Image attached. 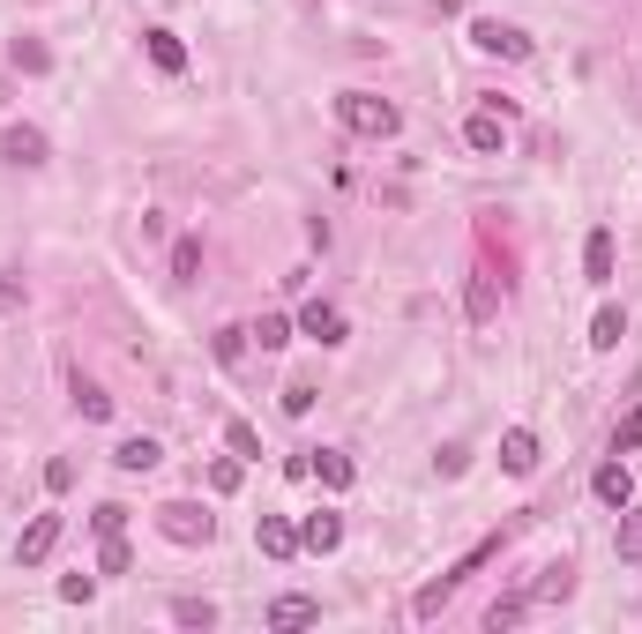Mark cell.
<instances>
[{"instance_id":"2","label":"cell","mask_w":642,"mask_h":634,"mask_svg":"<svg viewBox=\"0 0 642 634\" xmlns=\"http://www.w3.org/2000/svg\"><path fill=\"white\" fill-rule=\"evenodd\" d=\"M493 552H501V538H486V545H471L464 560H456V567H448V575H441V583H427V590L411 597V620H433V612H441V604L456 597V583H464V575H478V567H486Z\"/></svg>"},{"instance_id":"24","label":"cell","mask_w":642,"mask_h":634,"mask_svg":"<svg viewBox=\"0 0 642 634\" xmlns=\"http://www.w3.org/2000/svg\"><path fill=\"white\" fill-rule=\"evenodd\" d=\"M464 306H471V321H493V306H501V292H493V277H471V292H464Z\"/></svg>"},{"instance_id":"11","label":"cell","mask_w":642,"mask_h":634,"mask_svg":"<svg viewBox=\"0 0 642 634\" xmlns=\"http://www.w3.org/2000/svg\"><path fill=\"white\" fill-rule=\"evenodd\" d=\"M464 142H471L478 157H493V150H501V142H509V120H501V113H493V105H486V113H471V127H464Z\"/></svg>"},{"instance_id":"23","label":"cell","mask_w":642,"mask_h":634,"mask_svg":"<svg viewBox=\"0 0 642 634\" xmlns=\"http://www.w3.org/2000/svg\"><path fill=\"white\" fill-rule=\"evenodd\" d=\"M620 337H628V314H620V306H605L598 321H591V343H598V351H612Z\"/></svg>"},{"instance_id":"37","label":"cell","mask_w":642,"mask_h":634,"mask_svg":"<svg viewBox=\"0 0 642 634\" xmlns=\"http://www.w3.org/2000/svg\"><path fill=\"white\" fill-rule=\"evenodd\" d=\"M15 68H31V75H45V45H23V38H15Z\"/></svg>"},{"instance_id":"22","label":"cell","mask_w":642,"mask_h":634,"mask_svg":"<svg viewBox=\"0 0 642 634\" xmlns=\"http://www.w3.org/2000/svg\"><path fill=\"white\" fill-rule=\"evenodd\" d=\"M247 337H255L261 351H284V343H292V321H284V314H261V321L247 329Z\"/></svg>"},{"instance_id":"33","label":"cell","mask_w":642,"mask_h":634,"mask_svg":"<svg viewBox=\"0 0 642 634\" xmlns=\"http://www.w3.org/2000/svg\"><path fill=\"white\" fill-rule=\"evenodd\" d=\"M240 351H247V329H224V337H217V359H224V366H240Z\"/></svg>"},{"instance_id":"12","label":"cell","mask_w":642,"mask_h":634,"mask_svg":"<svg viewBox=\"0 0 642 634\" xmlns=\"http://www.w3.org/2000/svg\"><path fill=\"white\" fill-rule=\"evenodd\" d=\"M591 493H598L605 507H628V501H635V478H628V463L612 456V463H605L598 478H591Z\"/></svg>"},{"instance_id":"27","label":"cell","mask_w":642,"mask_h":634,"mask_svg":"<svg viewBox=\"0 0 642 634\" xmlns=\"http://www.w3.org/2000/svg\"><path fill=\"white\" fill-rule=\"evenodd\" d=\"M240 478H247L240 456H217V463H210V493H240Z\"/></svg>"},{"instance_id":"15","label":"cell","mask_w":642,"mask_h":634,"mask_svg":"<svg viewBox=\"0 0 642 634\" xmlns=\"http://www.w3.org/2000/svg\"><path fill=\"white\" fill-rule=\"evenodd\" d=\"M583 277L591 284H612V232H591L583 239Z\"/></svg>"},{"instance_id":"21","label":"cell","mask_w":642,"mask_h":634,"mask_svg":"<svg viewBox=\"0 0 642 634\" xmlns=\"http://www.w3.org/2000/svg\"><path fill=\"white\" fill-rule=\"evenodd\" d=\"M172 277H179V284L202 277V239H172Z\"/></svg>"},{"instance_id":"9","label":"cell","mask_w":642,"mask_h":634,"mask_svg":"<svg viewBox=\"0 0 642 634\" xmlns=\"http://www.w3.org/2000/svg\"><path fill=\"white\" fill-rule=\"evenodd\" d=\"M0 157H8V165H45V134L15 120L8 134H0Z\"/></svg>"},{"instance_id":"5","label":"cell","mask_w":642,"mask_h":634,"mask_svg":"<svg viewBox=\"0 0 642 634\" xmlns=\"http://www.w3.org/2000/svg\"><path fill=\"white\" fill-rule=\"evenodd\" d=\"M300 337H314L322 351H337V343H343V314H337V306H322V298H306V306H300Z\"/></svg>"},{"instance_id":"13","label":"cell","mask_w":642,"mask_h":634,"mask_svg":"<svg viewBox=\"0 0 642 634\" xmlns=\"http://www.w3.org/2000/svg\"><path fill=\"white\" fill-rule=\"evenodd\" d=\"M314 620H322V604H314V597H277V604H269V627H277V634L314 627Z\"/></svg>"},{"instance_id":"34","label":"cell","mask_w":642,"mask_h":634,"mask_svg":"<svg viewBox=\"0 0 642 634\" xmlns=\"http://www.w3.org/2000/svg\"><path fill=\"white\" fill-rule=\"evenodd\" d=\"M60 597H68V604H90V597H97V583H90V575H68V583H60Z\"/></svg>"},{"instance_id":"8","label":"cell","mask_w":642,"mask_h":634,"mask_svg":"<svg viewBox=\"0 0 642 634\" xmlns=\"http://www.w3.org/2000/svg\"><path fill=\"white\" fill-rule=\"evenodd\" d=\"M337 545H343V515L337 507H322V515L300 523V552H337Z\"/></svg>"},{"instance_id":"3","label":"cell","mask_w":642,"mask_h":634,"mask_svg":"<svg viewBox=\"0 0 642 634\" xmlns=\"http://www.w3.org/2000/svg\"><path fill=\"white\" fill-rule=\"evenodd\" d=\"M157 530H165L172 545H210V538H217V515H202L195 501H165V507H157Z\"/></svg>"},{"instance_id":"26","label":"cell","mask_w":642,"mask_h":634,"mask_svg":"<svg viewBox=\"0 0 642 634\" xmlns=\"http://www.w3.org/2000/svg\"><path fill=\"white\" fill-rule=\"evenodd\" d=\"M224 441H232V456H240V463H255V456H261V433H255L247 419H232V425H224Z\"/></svg>"},{"instance_id":"20","label":"cell","mask_w":642,"mask_h":634,"mask_svg":"<svg viewBox=\"0 0 642 634\" xmlns=\"http://www.w3.org/2000/svg\"><path fill=\"white\" fill-rule=\"evenodd\" d=\"M128 567H135L128 530H120V538H97V575H128Z\"/></svg>"},{"instance_id":"7","label":"cell","mask_w":642,"mask_h":634,"mask_svg":"<svg viewBox=\"0 0 642 634\" xmlns=\"http://www.w3.org/2000/svg\"><path fill=\"white\" fill-rule=\"evenodd\" d=\"M52 545H60V515H38V523L23 530L15 560H23V567H45V560H52Z\"/></svg>"},{"instance_id":"18","label":"cell","mask_w":642,"mask_h":634,"mask_svg":"<svg viewBox=\"0 0 642 634\" xmlns=\"http://www.w3.org/2000/svg\"><path fill=\"white\" fill-rule=\"evenodd\" d=\"M612 552H620L628 567L642 560V507H620V530H612Z\"/></svg>"},{"instance_id":"4","label":"cell","mask_w":642,"mask_h":634,"mask_svg":"<svg viewBox=\"0 0 642 634\" xmlns=\"http://www.w3.org/2000/svg\"><path fill=\"white\" fill-rule=\"evenodd\" d=\"M471 45H478V52H493V60H530V38H523L515 23H501V15H478Z\"/></svg>"},{"instance_id":"32","label":"cell","mask_w":642,"mask_h":634,"mask_svg":"<svg viewBox=\"0 0 642 634\" xmlns=\"http://www.w3.org/2000/svg\"><path fill=\"white\" fill-rule=\"evenodd\" d=\"M306 411H314V388L292 380V388H284V419H306Z\"/></svg>"},{"instance_id":"31","label":"cell","mask_w":642,"mask_h":634,"mask_svg":"<svg viewBox=\"0 0 642 634\" xmlns=\"http://www.w3.org/2000/svg\"><path fill=\"white\" fill-rule=\"evenodd\" d=\"M523 612H530V597H501V604H493V612H486V627L501 634V627H515V620H523Z\"/></svg>"},{"instance_id":"30","label":"cell","mask_w":642,"mask_h":634,"mask_svg":"<svg viewBox=\"0 0 642 634\" xmlns=\"http://www.w3.org/2000/svg\"><path fill=\"white\" fill-rule=\"evenodd\" d=\"M90 530H97V538H120V530H128V507H120V501H105L97 515H90Z\"/></svg>"},{"instance_id":"16","label":"cell","mask_w":642,"mask_h":634,"mask_svg":"<svg viewBox=\"0 0 642 634\" xmlns=\"http://www.w3.org/2000/svg\"><path fill=\"white\" fill-rule=\"evenodd\" d=\"M314 478H322L329 493H343V485H351L359 470H351V456H343V448H314Z\"/></svg>"},{"instance_id":"1","label":"cell","mask_w":642,"mask_h":634,"mask_svg":"<svg viewBox=\"0 0 642 634\" xmlns=\"http://www.w3.org/2000/svg\"><path fill=\"white\" fill-rule=\"evenodd\" d=\"M337 120L351 127V134H366V142H388V134L404 127V113H396L388 97H374V90H343V97H337Z\"/></svg>"},{"instance_id":"36","label":"cell","mask_w":642,"mask_h":634,"mask_svg":"<svg viewBox=\"0 0 642 634\" xmlns=\"http://www.w3.org/2000/svg\"><path fill=\"white\" fill-rule=\"evenodd\" d=\"M45 485H52V493H68V485H75V463H68V456H60V463H45Z\"/></svg>"},{"instance_id":"17","label":"cell","mask_w":642,"mask_h":634,"mask_svg":"<svg viewBox=\"0 0 642 634\" xmlns=\"http://www.w3.org/2000/svg\"><path fill=\"white\" fill-rule=\"evenodd\" d=\"M157 456H165V448H157L150 433H128V441L113 448V463H120V470H150V463H157Z\"/></svg>"},{"instance_id":"10","label":"cell","mask_w":642,"mask_h":634,"mask_svg":"<svg viewBox=\"0 0 642 634\" xmlns=\"http://www.w3.org/2000/svg\"><path fill=\"white\" fill-rule=\"evenodd\" d=\"M255 545L269 552V560H292V552H300V530H292L284 515H261V523H255Z\"/></svg>"},{"instance_id":"6","label":"cell","mask_w":642,"mask_h":634,"mask_svg":"<svg viewBox=\"0 0 642 634\" xmlns=\"http://www.w3.org/2000/svg\"><path fill=\"white\" fill-rule=\"evenodd\" d=\"M501 470H509V478H530V470H538V433H530V425H509V433H501Z\"/></svg>"},{"instance_id":"25","label":"cell","mask_w":642,"mask_h":634,"mask_svg":"<svg viewBox=\"0 0 642 634\" xmlns=\"http://www.w3.org/2000/svg\"><path fill=\"white\" fill-rule=\"evenodd\" d=\"M75 411H83V419H113V396H105L97 380H75Z\"/></svg>"},{"instance_id":"19","label":"cell","mask_w":642,"mask_h":634,"mask_svg":"<svg viewBox=\"0 0 642 634\" xmlns=\"http://www.w3.org/2000/svg\"><path fill=\"white\" fill-rule=\"evenodd\" d=\"M172 620H179V627H202V634H210V627H217V604H210V597H172Z\"/></svg>"},{"instance_id":"35","label":"cell","mask_w":642,"mask_h":634,"mask_svg":"<svg viewBox=\"0 0 642 634\" xmlns=\"http://www.w3.org/2000/svg\"><path fill=\"white\" fill-rule=\"evenodd\" d=\"M0 314H23V284H15L8 269H0Z\"/></svg>"},{"instance_id":"29","label":"cell","mask_w":642,"mask_h":634,"mask_svg":"<svg viewBox=\"0 0 642 634\" xmlns=\"http://www.w3.org/2000/svg\"><path fill=\"white\" fill-rule=\"evenodd\" d=\"M568 590H575V567H546V583H538L530 597H538V604H553V597H568Z\"/></svg>"},{"instance_id":"14","label":"cell","mask_w":642,"mask_h":634,"mask_svg":"<svg viewBox=\"0 0 642 634\" xmlns=\"http://www.w3.org/2000/svg\"><path fill=\"white\" fill-rule=\"evenodd\" d=\"M142 52H150L165 75H179V68H187V45L172 38V31H142Z\"/></svg>"},{"instance_id":"28","label":"cell","mask_w":642,"mask_h":634,"mask_svg":"<svg viewBox=\"0 0 642 634\" xmlns=\"http://www.w3.org/2000/svg\"><path fill=\"white\" fill-rule=\"evenodd\" d=\"M635 448H642V403H635L620 425H612V456H635Z\"/></svg>"}]
</instances>
